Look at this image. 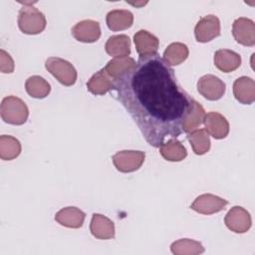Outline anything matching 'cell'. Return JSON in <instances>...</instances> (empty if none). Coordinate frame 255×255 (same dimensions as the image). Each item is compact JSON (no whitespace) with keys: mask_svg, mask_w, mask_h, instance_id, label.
Returning a JSON list of instances; mask_svg holds the SVG:
<instances>
[{"mask_svg":"<svg viewBox=\"0 0 255 255\" xmlns=\"http://www.w3.org/2000/svg\"><path fill=\"white\" fill-rule=\"evenodd\" d=\"M112 90L151 146L157 148L166 137L182 133L181 124L192 98L158 54L139 57L131 69L114 80Z\"/></svg>","mask_w":255,"mask_h":255,"instance_id":"6da1fadb","label":"cell"},{"mask_svg":"<svg viewBox=\"0 0 255 255\" xmlns=\"http://www.w3.org/2000/svg\"><path fill=\"white\" fill-rule=\"evenodd\" d=\"M1 119L10 125L20 126L27 122L29 110L27 105L15 96L5 97L0 106Z\"/></svg>","mask_w":255,"mask_h":255,"instance_id":"7a4b0ae2","label":"cell"},{"mask_svg":"<svg viewBox=\"0 0 255 255\" xmlns=\"http://www.w3.org/2000/svg\"><path fill=\"white\" fill-rule=\"evenodd\" d=\"M45 15L32 5H24L18 14V26L21 32L28 35H36L46 28Z\"/></svg>","mask_w":255,"mask_h":255,"instance_id":"3957f363","label":"cell"},{"mask_svg":"<svg viewBox=\"0 0 255 255\" xmlns=\"http://www.w3.org/2000/svg\"><path fill=\"white\" fill-rule=\"evenodd\" d=\"M45 68L64 86H73L77 81V71L67 60L59 57H49L45 62Z\"/></svg>","mask_w":255,"mask_h":255,"instance_id":"277c9868","label":"cell"},{"mask_svg":"<svg viewBox=\"0 0 255 255\" xmlns=\"http://www.w3.org/2000/svg\"><path fill=\"white\" fill-rule=\"evenodd\" d=\"M144 151L140 150H121L113 155V163L121 172H133L143 163Z\"/></svg>","mask_w":255,"mask_h":255,"instance_id":"5b68a950","label":"cell"},{"mask_svg":"<svg viewBox=\"0 0 255 255\" xmlns=\"http://www.w3.org/2000/svg\"><path fill=\"white\" fill-rule=\"evenodd\" d=\"M220 35V21L215 15H206L199 19L194 28L197 42L207 43Z\"/></svg>","mask_w":255,"mask_h":255,"instance_id":"8992f818","label":"cell"},{"mask_svg":"<svg viewBox=\"0 0 255 255\" xmlns=\"http://www.w3.org/2000/svg\"><path fill=\"white\" fill-rule=\"evenodd\" d=\"M226 85L214 75H204L197 81V91L208 101H217L225 94Z\"/></svg>","mask_w":255,"mask_h":255,"instance_id":"52a82bcc","label":"cell"},{"mask_svg":"<svg viewBox=\"0 0 255 255\" xmlns=\"http://www.w3.org/2000/svg\"><path fill=\"white\" fill-rule=\"evenodd\" d=\"M224 223L226 227L235 233H245L252 225L250 213L241 206H233L225 215Z\"/></svg>","mask_w":255,"mask_h":255,"instance_id":"ba28073f","label":"cell"},{"mask_svg":"<svg viewBox=\"0 0 255 255\" xmlns=\"http://www.w3.org/2000/svg\"><path fill=\"white\" fill-rule=\"evenodd\" d=\"M227 204L228 201L220 196L211 193H204L195 198L191 203L190 208L200 214L210 215L224 210Z\"/></svg>","mask_w":255,"mask_h":255,"instance_id":"9c48e42d","label":"cell"},{"mask_svg":"<svg viewBox=\"0 0 255 255\" xmlns=\"http://www.w3.org/2000/svg\"><path fill=\"white\" fill-rule=\"evenodd\" d=\"M232 35L235 41L243 46L255 45V23L246 17L237 18L232 24Z\"/></svg>","mask_w":255,"mask_h":255,"instance_id":"30bf717a","label":"cell"},{"mask_svg":"<svg viewBox=\"0 0 255 255\" xmlns=\"http://www.w3.org/2000/svg\"><path fill=\"white\" fill-rule=\"evenodd\" d=\"M72 35L79 42L94 43L101 37V27L97 21L83 20L72 28Z\"/></svg>","mask_w":255,"mask_h":255,"instance_id":"8fae6325","label":"cell"},{"mask_svg":"<svg viewBox=\"0 0 255 255\" xmlns=\"http://www.w3.org/2000/svg\"><path fill=\"white\" fill-rule=\"evenodd\" d=\"M205 130L215 139L225 138L229 133V123L224 116L217 112H210L203 120Z\"/></svg>","mask_w":255,"mask_h":255,"instance_id":"7c38bea8","label":"cell"},{"mask_svg":"<svg viewBox=\"0 0 255 255\" xmlns=\"http://www.w3.org/2000/svg\"><path fill=\"white\" fill-rule=\"evenodd\" d=\"M135 50L139 57H147L157 54L159 40L146 30H139L133 35Z\"/></svg>","mask_w":255,"mask_h":255,"instance_id":"4fadbf2b","label":"cell"},{"mask_svg":"<svg viewBox=\"0 0 255 255\" xmlns=\"http://www.w3.org/2000/svg\"><path fill=\"white\" fill-rule=\"evenodd\" d=\"M90 231L97 239H113L115 237V224L107 216L100 213H94L90 223Z\"/></svg>","mask_w":255,"mask_h":255,"instance_id":"5bb4252c","label":"cell"},{"mask_svg":"<svg viewBox=\"0 0 255 255\" xmlns=\"http://www.w3.org/2000/svg\"><path fill=\"white\" fill-rule=\"evenodd\" d=\"M233 95L243 105H251L255 101V82L250 77H239L233 83Z\"/></svg>","mask_w":255,"mask_h":255,"instance_id":"9a60e30c","label":"cell"},{"mask_svg":"<svg viewBox=\"0 0 255 255\" xmlns=\"http://www.w3.org/2000/svg\"><path fill=\"white\" fill-rule=\"evenodd\" d=\"M85 218L86 213L75 206L64 207L60 209L55 215V220L60 225L75 229L83 226Z\"/></svg>","mask_w":255,"mask_h":255,"instance_id":"2e32d148","label":"cell"},{"mask_svg":"<svg viewBox=\"0 0 255 255\" xmlns=\"http://www.w3.org/2000/svg\"><path fill=\"white\" fill-rule=\"evenodd\" d=\"M214 65L223 73H231L241 65V56L229 49H220L214 53Z\"/></svg>","mask_w":255,"mask_h":255,"instance_id":"e0dca14e","label":"cell"},{"mask_svg":"<svg viewBox=\"0 0 255 255\" xmlns=\"http://www.w3.org/2000/svg\"><path fill=\"white\" fill-rule=\"evenodd\" d=\"M205 115L206 114L203 107L197 101L191 99L188 112L181 124L182 131L188 133L196 129L203 123Z\"/></svg>","mask_w":255,"mask_h":255,"instance_id":"ac0fdd59","label":"cell"},{"mask_svg":"<svg viewBox=\"0 0 255 255\" xmlns=\"http://www.w3.org/2000/svg\"><path fill=\"white\" fill-rule=\"evenodd\" d=\"M106 22L110 30L122 31L131 27L133 23V15L128 10L115 9L107 14Z\"/></svg>","mask_w":255,"mask_h":255,"instance_id":"d6986e66","label":"cell"},{"mask_svg":"<svg viewBox=\"0 0 255 255\" xmlns=\"http://www.w3.org/2000/svg\"><path fill=\"white\" fill-rule=\"evenodd\" d=\"M112 80L113 78L107 73L106 69L103 68L91 77L87 83V89L95 96L105 95L113 89L114 82Z\"/></svg>","mask_w":255,"mask_h":255,"instance_id":"ffe728a7","label":"cell"},{"mask_svg":"<svg viewBox=\"0 0 255 255\" xmlns=\"http://www.w3.org/2000/svg\"><path fill=\"white\" fill-rule=\"evenodd\" d=\"M106 52L114 57H127L130 54V39L127 35L111 36L105 45Z\"/></svg>","mask_w":255,"mask_h":255,"instance_id":"44dd1931","label":"cell"},{"mask_svg":"<svg viewBox=\"0 0 255 255\" xmlns=\"http://www.w3.org/2000/svg\"><path fill=\"white\" fill-rule=\"evenodd\" d=\"M188 47L180 42L169 44L163 52V61L169 66H178L183 63L188 57Z\"/></svg>","mask_w":255,"mask_h":255,"instance_id":"7402d4cb","label":"cell"},{"mask_svg":"<svg viewBox=\"0 0 255 255\" xmlns=\"http://www.w3.org/2000/svg\"><path fill=\"white\" fill-rule=\"evenodd\" d=\"M161 156L168 161H181L187 156L186 148L175 138H170L159 146Z\"/></svg>","mask_w":255,"mask_h":255,"instance_id":"603a6c76","label":"cell"},{"mask_svg":"<svg viewBox=\"0 0 255 255\" xmlns=\"http://www.w3.org/2000/svg\"><path fill=\"white\" fill-rule=\"evenodd\" d=\"M187 139L197 155L205 154L210 149V138L204 128H197L187 133Z\"/></svg>","mask_w":255,"mask_h":255,"instance_id":"cb8c5ba5","label":"cell"},{"mask_svg":"<svg viewBox=\"0 0 255 255\" xmlns=\"http://www.w3.org/2000/svg\"><path fill=\"white\" fill-rule=\"evenodd\" d=\"M27 94L35 99H44L51 92L50 84L40 76L29 77L25 82Z\"/></svg>","mask_w":255,"mask_h":255,"instance_id":"d4e9b609","label":"cell"},{"mask_svg":"<svg viewBox=\"0 0 255 255\" xmlns=\"http://www.w3.org/2000/svg\"><path fill=\"white\" fill-rule=\"evenodd\" d=\"M170 251L174 255H196L203 253L204 247L196 240L182 238L174 241L170 245Z\"/></svg>","mask_w":255,"mask_h":255,"instance_id":"484cf974","label":"cell"},{"mask_svg":"<svg viewBox=\"0 0 255 255\" xmlns=\"http://www.w3.org/2000/svg\"><path fill=\"white\" fill-rule=\"evenodd\" d=\"M20 141L12 136L3 134L0 136V157L3 160H12L21 153Z\"/></svg>","mask_w":255,"mask_h":255,"instance_id":"4316f807","label":"cell"},{"mask_svg":"<svg viewBox=\"0 0 255 255\" xmlns=\"http://www.w3.org/2000/svg\"><path fill=\"white\" fill-rule=\"evenodd\" d=\"M135 61L131 57H118L110 60L105 69L107 73L115 80L121 75L131 69L135 65Z\"/></svg>","mask_w":255,"mask_h":255,"instance_id":"83f0119b","label":"cell"},{"mask_svg":"<svg viewBox=\"0 0 255 255\" xmlns=\"http://www.w3.org/2000/svg\"><path fill=\"white\" fill-rule=\"evenodd\" d=\"M14 61L12 57L3 49L0 50V71L4 74H11L14 72Z\"/></svg>","mask_w":255,"mask_h":255,"instance_id":"f1b7e54d","label":"cell"},{"mask_svg":"<svg viewBox=\"0 0 255 255\" xmlns=\"http://www.w3.org/2000/svg\"><path fill=\"white\" fill-rule=\"evenodd\" d=\"M129 4H131V5H133V6H141V5H144V4H146L147 2L145 1V2H135V3H133V2H128Z\"/></svg>","mask_w":255,"mask_h":255,"instance_id":"f546056e","label":"cell"}]
</instances>
